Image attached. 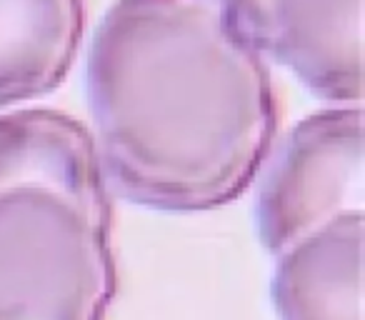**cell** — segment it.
I'll list each match as a JSON object with an SVG mask.
<instances>
[{"mask_svg": "<svg viewBox=\"0 0 365 320\" xmlns=\"http://www.w3.org/2000/svg\"><path fill=\"white\" fill-rule=\"evenodd\" d=\"M365 213L350 210L275 255L278 320H363Z\"/></svg>", "mask_w": 365, "mask_h": 320, "instance_id": "5", "label": "cell"}, {"mask_svg": "<svg viewBox=\"0 0 365 320\" xmlns=\"http://www.w3.org/2000/svg\"><path fill=\"white\" fill-rule=\"evenodd\" d=\"M363 105L305 115L265 160L255 200L260 243L278 255L293 240L350 210H363Z\"/></svg>", "mask_w": 365, "mask_h": 320, "instance_id": "3", "label": "cell"}, {"mask_svg": "<svg viewBox=\"0 0 365 320\" xmlns=\"http://www.w3.org/2000/svg\"><path fill=\"white\" fill-rule=\"evenodd\" d=\"M86 36L83 0H0V110L53 93Z\"/></svg>", "mask_w": 365, "mask_h": 320, "instance_id": "7", "label": "cell"}, {"mask_svg": "<svg viewBox=\"0 0 365 320\" xmlns=\"http://www.w3.org/2000/svg\"><path fill=\"white\" fill-rule=\"evenodd\" d=\"M218 11H223L250 41L258 46L260 23H263V3L265 0H208Z\"/></svg>", "mask_w": 365, "mask_h": 320, "instance_id": "8", "label": "cell"}, {"mask_svg": "<svg viewBox=\"0 0 365 320\" xmlns=\"http://www.w3.org/2000/svg\"><path fill=\"white\" fill-rule=\"evenodd\" d=\"M46 183L83 198L110 200L91 128L56 108L0 113V188Z\"/></svg>", "mask_w": 365, "mask_h": 320, "instance_id": "6", "label": "cell"}, {"mask_svg": "<svg viewBox=\"0 0 365 320\" xmlns=\"http://www.w3.org/2000/svg\"><path fill=\"white\" fill-rule=\"evenodd\" d=\"M110 200L46 183L0 188V320H106Z\"/></svg>", "mask_w": 365, "mask_h": 320, "instance_id": "2", "label": "cell"}, {"mask_svg": "<svg viewBox=\"0 0 365 320\" xmlns=\"http://www.w3.org/2000/svg\"><path fill=\"white\" fill-rule=\"evenodd\" d=\"M258 48L328 105H363V0H265Z\"/></svg>", "mask_w": 365, "mask_h": 320, "instance_id": "4", "label": "cell"}, {"mask_svg": "<svg viewBox=\"0 0 365 320\" xmlns=\"http://www.w3.org/2000/svg\"><path fill=\"white\" fill-rule=\"evenodd\" d=\"M86 93L108 188L143 208L233 203L278 133L268 58L208 0H115L88 46Z\"/></svg>", "mask_w": 365, "mask_h": 320, "instance_id": "1", "label": "cell"}]
</instances>
